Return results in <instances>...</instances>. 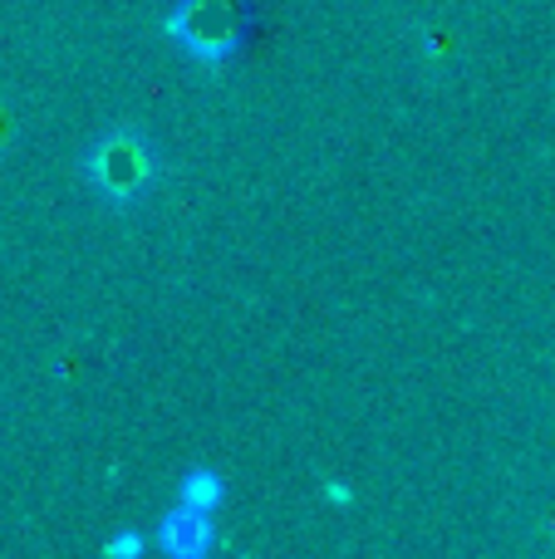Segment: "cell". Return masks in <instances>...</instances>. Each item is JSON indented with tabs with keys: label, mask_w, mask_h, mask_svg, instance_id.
Segmentation results:
<instances>
[{
	"label": "cell",
	"mask_w": 555,
	"mask_h": 559,
	"mask_svg": "<svg viewBox=\"0 0 555 559\" xmlns=\"http://www.w3.org/2000/svg\"><path fill=\"white\" fill-rule=\"evenodd\" d=\"M94 173L114 197H133V187L147 177V163H143V153H138L128 138H114V143L104 147V157L94 163Z\"/></svg>",
	"instance_id": "obj_1"
}]
</instances>
